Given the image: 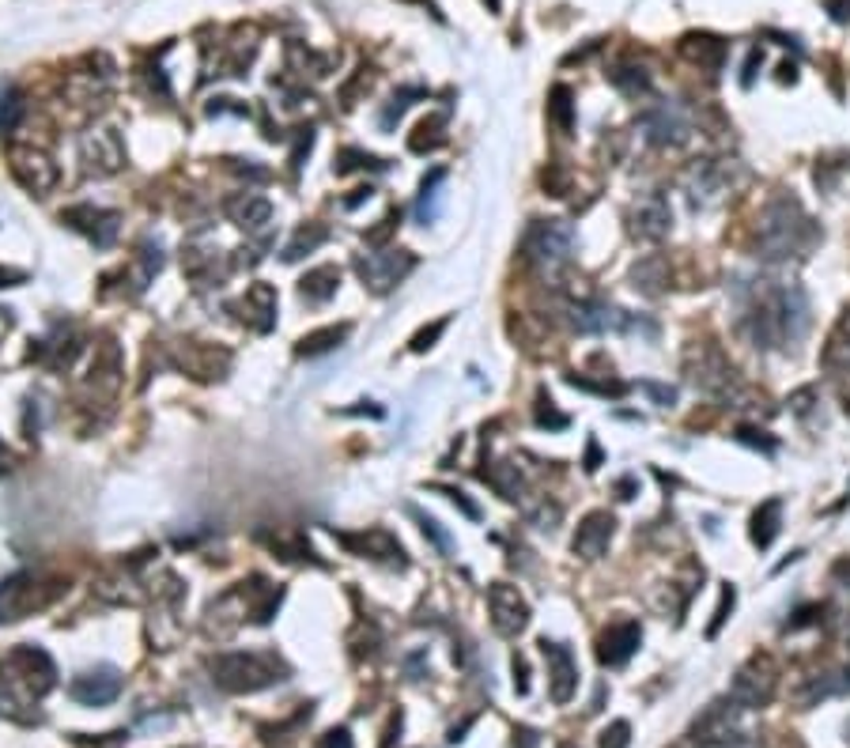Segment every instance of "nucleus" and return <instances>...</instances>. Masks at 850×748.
<instances>
[{"label":"nucleus","instance_id":"obj_23","mask_svg":"<svg viewBox=\"0 0 850 748\" xmlns=\"http://www.w3.org/2000/svg\"><path fill=\"white\" fill-rule=\"evenodd\" d=\"M38 601L42 598H38V586H31V578H12V582L0 586V620H19Z\"/></svg>","mask_w":850,"mask_h":748},{"label":"nucleus","instance_id":"obj_19","mask_svg":"<svg viewBox=\"0 0 850 748\" xmlns=\"http://www.w3.org/2000/svg\"><path fill=\"white\" fill-rule=\"evenodd\" d=\"M676 50H680V58L692 61L696 68H703V73H718L722 65H726V42H722L718 35H707V31H692L676 42Z\"/></svg>","mask_w":850,"mask_h":748},{"label":"nucleus","instance_id":"obj_9","mask_svg":"<svg viewBox=\"0 0 850 748\" xmlns=\"http://www.w3.org/2000/svg\"><path fill=\"white\" fill-rule=\"evenodd\" d=\"M628 231L639 243H661L665 235L673 231V208L661 193H646L643 201H635V208L628 212Z\"/></svg>","mask_w":850,"mask_h":748},{"label":"nucleus","instance_id":"obj_52","mask_svg":"<svg viewBox=\"0 0 850 748\" xmlns=\"http://www.w3.org/2000/svg\"><path fill=\"white\" fill-rule=\"evenodd\" d=\"M560 748H575V744H560Z\"/></svg>","mask_w":850,"mask_h":748},{"label":"nucleus","instance_id":"obj_41","mask_svg":"<svg viewBox=\"0 0 850 748\" xmlns=\"http://www.w3.org/2000/svg\"><path fill=\"white\" fill-rule=\"evenodd\" d=\"M643 389L650 393V397H654L658 405H673L676 401V389L673 386H661V382H643Z\"/></svg>","mask_w":850,"mask_h":748},{"label":"nucleus","instance_id":"obj_16","mask_svg":"<svg viewBox=\"0 0 850 748\" xmlns=\"http://www.w3.org/2000/svg\"><path fill=\"white\" fill-rule=\"evenodd\" d=\"M613 533H616V518L613 514H608V511H590L583 521H578V529H575V541H571L575 556L601 559L608 541H613Z\"/></svg>","mask_w":850,"mask_h":748},{"label":"nucleus","instance_id":"obj_39","mask_svg":"<svg viewBox=\"0 0 850 748\" xmlns=\"http://www.w3.org/2000/svg\"><path fill=\"white\" fill-rule=\"evenodd\" d=\"M737 443H748V446H760V450H775V439H763V431L756 428H737Z\"/></svg>","mask_w":850,"mask_h":748},{"label":"nucleus","instance_id":"obj_44","mask_svg":"<svg viewBox=\"0 0 850 748\" xmlns=\"http://www.w3.org/2000/svg\"><path fill=\"white\" fill-rule=\"evenodd\" d=\"M318 748H352L348 729H333V733H325V741H321Z\"/></svg>","mask_w":850,"mask_h":748},{"label":"nucleus","instance_id":"obj_25","mask_svg":"<svg viewBox=\"0 0 850 748\" xmlns=\"http://www.w3.org/2000/svg\"><path fill=\"white\" fill-rule=\"evenodd\" d=\"M336 288H340V273L333 269V265H321V269L303 276L299 291H303L306 303H325V299H333V295H336Z\"/></svg>","mask_w":850,"mask_h":748},{"label":"nucleus","instance_id":"obj_38","mask_svg":"<svg viewBox=\"0 0 850 748\" xmlns=\"http://www.w3.org/2000/svg\"><path fill=\"white\" fill-rule=\"evenodd\" d=\"M443 329H446V318H443V321H435L431 329H420V333L413 336V351H428V348L438 341V336H443Z\"/></svg>","mask_w":850,"mask_h":748},{"label":"nucleus","instance_id":"obj_43","mask_svg":"<svg viewBox=\"0 0 850 748\" xmlns=\"http://www.w3.org/2000/svg\"><path fill=\"white\" fill-rule=\"evenodd\" d=\"M514 688H518V696H526V691H529V669H526V658H518V654H514Z\"/></svg>","mask_w":850,"mask_h":748},{"label":"nucleus","instance_id":"obj_47","mask_svg":"<svg viewBox=\"0 0 850 748\" xmlns=\"http://www.w3.org/2000/svg\"><path fill=\"white\" fill-rule=\"evenodd\" d=\"M756 65H763V50H753V53H748L745 73H741V83H745V88H748V83H753V76H756Z\"/></svg>","mask_w":850,"mask_h":748},{"label":"nucleus","instance_id":"obj_17","mask_svg":"<svg viewBox=\"0 0 850 748\" xmlns=\"http://www.w3.org/2000/svg\"><path fill=\"white\" fill-rule=\"evenodd\" d=\"M12 174H16L31 193H46V189L57 186V163L46 151H35V148L12 151Z\"/></svg>","mask_w":850,"mask_h":748},{"label":"nucleus","instance_id":"obj_37","mask_svg":"<svg viewBox=\"0 0 850 748\" xmlns=\"http://www.w3.org/2000/svg\"><path fill=\"white\" fill-rule=\"evenodd\" d=\"M816 616H824V605H805V609H798V613H793V620L786 624V631L809 628V624H816Z\"/></svg>","mask_w":850,"mask_h":748},{"label":"nucleus","instance_id":"obj_24","mask_svg":"<svg viewBox=\"0 0 850 748\" xmlns=\"http://www.w3.org/2000/svg\"><path fill=\"white\" fill-rule=\"evenodd\" d=\"M778 526H783V499H768L753 511V526H748V537L756 548H771L778 537Z\"/></svg>","mask_w":850,"mask_h":748},{"label":"nucleus","instance_id":"obj_48","mask_svg":"<svg viewBox=\"0 0 850 748\" xmlns=\"http://www.w3.org/2000/svg\"><path fill=\"white\" fill-rule=\"evenodd\" d=\"M601 465V446H598V439H590V446H586V473H593Z\"/></svg>","mask_w":850,"mask_h":748},{"label":"nucleus","instance_id":"obj_40","mask_svg":"<svg viewBox=\"0 0 850 748\" xmlns=\"http://www.w3.org/2000/svg\"><path fill=\"white\" fill-rule=\"evenodd\" d=\"M537 423H541V428H567V416H560L556 413V408H552V401H548V408H545V401H541V408H537Z\"/></svg>","mask_w":850,"mask_h":748},{"label":"nucleus","instance_id":"obj_3","mask_svg":"<svg viewBox=\"0 0 850 748\" xmlns=\"http://www.w3.org/2000/svg\"><path fill=\"white\" fill-rule=\"evenodd\" d=\"M288 673L273 654H220L212 661V681L227 691H258L283 681Z\"/></svg>","mask_w":850,"mask_h":748},{"label":"nucleus","instance_id":"obj_5","mask_svg":"<svg viewBox=\"0 0 850 748\" xmlns=\"http://www.w3.org/2000/svg\"><path fill=\"white\" fill-rule=\"evenodd\" d=\"M778 691V666L771 654H753L745 661L741 669L733 673V684H730V699L737 703L741 711H760L768 707Z\"/></svg>","mask_w":850,"mask_h":748},{"label":"nucleus","instance_id":"obj_2","mask_svg":"<svg viewBox=\"0 0 850 748\" xmlns=\"http://www.w3.org/2000/svg\"><path fill=\"white\" fill-rule=\"evenodd\" d=\"M816 243H820V227L813 223L809 212L801 208L798 197H790V193H775L756 216L753 250L760 261L805 258Z\"/></svg>","mask_w":850,"mask_h":748},{"label":"nucleus","instance_id":"obj_7","mask_svg":"<svg viewBox=\"0 0 850 748\" xmlns=\"http://www.w3.org/2000/svg\"><path fill=\"white\" fill-rule=\"evenodd\" d=\"M737 718H741V707H737L733 699L711 703V707H707L696 722H692V741H696L699 748H726V744H733L737 733H741Z\"/></svg>","mask_w":850,"mask_h":748},{"label":"nucleus","instance_id":"obj_36","mask_svg":"<svg viewBox=\"0 0 850 748\" xmlns=\"http://www.w3.org/2000/svg\"><path fill=\"white\" fill-rule=\"evenodd\" d=\"M628 744H631V726L623 718L601 733V748H628Z\"/></svg>","mask_w":850,"mask_h":748},{"label":"nucleus","instance_id":"obj_1","mask_svg":"<svg viewBox=\"0 0 850 748\" xmlns=\"http://www.w3.org/2000/svg\"><path fill=\"white\" fill-rule=\"evenodd\" d=\"M737 329L753 348H790L809 333V299L798 284L745 280L737 288Z\"/></svg>","mask_w":850,"mask_h":748},{"label":"nucleus","instance_id":"obj_35","mask_svg":"<svg viewBox=\"0 0 850 748\" xmlns=\"http://www.w3.org/2000/svg\"><path fill=\"white\" fill-rule=\"evenodd\" d=\"M321 238H325V231L321 227H314V231H299V235H295V243L288 246V250H283V261H299L303 258V253H310V250H314L318 243H321Z\"/></svg>","mask_w":850,"mask_h":748},{"label":"nucleus","instance_id":"obj_28","mask_svg":"<svg viewBox=\"0 0 850 748\" xmlns=\"http://www.w3.org/2000/svg\"><path fill=\"white\" fill-rule=\"evenodd\" d=\"M231 216L238 227H246V231H258L261 223H268V216H273V204L265 201V197H246V201H238L231 208Z\"/></svg>","mask_w":850,"mask_h":748},{"label":"nucleus","instance_id":"obj_21","mask_svg":"<svg viewBox=\"0 0 850 748\" xmlns=\"http://www.w3.org/2000/svg\"><path fill=\"white\" fill-rule=\"evenodd\" d=\"M631 288L650 295V299H658L669 288V261L661 258V253H646L643 261L631 265Z\"/></svg>","mask_w":850,"mask_h":748},{"label":"nucleus","instance_id":"obj_6","mask_svg":"<svg viewBox=\"0 0 850 748\" xmlns=\"http://www.w3.org/2000/svg\"><path fill=\"white\" fill-rule=\"evenodd\" d=\"M522 250H526V258L537 265V269H560L575 250V231H571L567 220H537L526 231Z\"/></svg>","mask_w":850,"mask_h":748},{"label":"nucleus","instance_id":"obj_50","mask_svg":"<svg viewBox=\"0 0 850 748\" xmlns=\"http://www.w3.org/2000/svg\"><path fill=\"white\" fill-rule=\"evenodd\" d=\"M488 4H491V12H499V0H488Z\"/></svg>","mask_w":850,"mask_h":748},{"label":"nucleus","instance_id":"obj_14","mask_svg":"<svg viewBox=\"0 0 850 748\" xmlns=\"http://www.w3.org/2000/svg\"><path fill=\"white\" fill-rule=\"evenodd\" d=\"M541 651L548 658V696H552V703H571L575 688H578L575 654L560 643H548V639H541Z\"/></svg>","mask_w":850,"mask_h":748},{"label":"nucleus","instance_id":"obj_15","mask_svg":"<svg viewBox=\"0 0 850 748\" xmlns=\"http://www.w3.org/2000/svg\"><path fill=\"white\" fill-rule=\"evenodd\" d=\"M639 643H643V628H639V620H620V624H608L601 631V639H598V658H601V666H623L635 651H639Z\"/></svg>","mask_w":850,"mask_h":748},{"label":"nucleus","instance_id":"obj_29","mask_svg":"<svg viewBox=\"0 0 850 748\" xmlns=\"http://www.w3.org/2000/svg\"><path fill=\"white\" fill-rule=\"evenodd\" d=\"M548 118H552V125H556L560 133H571L575 129V103H571V91L563 88H552V95H548Z\"/></svg>","mask_w":850,"mask_h":748},{"label":"nucleus","instance_id":"obj_8","mask_svg":"<svg viewBox=\"0 0 850 748\" xmlns=\"http://www.w3.org/2000/svg\"><path fill=\"white\" fill-rule=\"evenodd\" d=\"M488 613L503 639H514V635H522L529 624V605L518 594V586H510V582H495L488 590Z\"/></svg>","mask_w":850,"mask_h":748},{"label":"nucleus","instance_id":"obj_10","mask_svg":"<svg viewBox=\"0 0 850 748\" xmlns=\"http://www.w3.org/2000/svg\"><path fill=\"white\" fill-rule=\"evenodd\" d=\"M730 171H733V163H718V159H696L684 171V189H688L692 208H703V204L718 201L730 186Z\"/></svg>","mask_w":850,"mask_h":748},{"label":"nucleus","instance_id":"obj_12","mask_svg":"<svg viewBox=\"0 0 850 748\" xmlns=\"http://www.w3.org/2000/svg\"><path fill=\"white\" fill-rule=\"evenodd\" d=\"M639 125H643L646 144H654V148H676V144H684V140H688V121H684V114H680L673 103L646 106Z\"/></svg>","mask_w":850,"mask_h":748},{"label":"nucleus","instance_id":"obj_22","mask_svg":"<svg viewBox=\"0 0 850 748\" xmlns=\"http://www.w3.org/2000/svg\"><path fill=\"white\" fill-rule=\"evenodd\" d=\"M850 688V676L846 673H816V676H805L793 691V699H798V707H816L820 699H831L839 696V691Z\"/></svg>","mask_w":850,"mask_h":748},{"label":"nucleus","instance_id":"obj_46","mask_svg":"<svg viewBox=\"0 0 850 748\" xmlns=\"http://www.w3.org/2000/svg\"><path fill=\"white\" fill-rule=\"evenodd\" d=\"M824 8L831 12V19H835V23H850V0H828Z\"/></svg>","mask_w":850,"mask_h":748},{"label":"nucleus","instance_id":"obj_42","mask_svg":"<svg viewBox=\"0 0 850 748\" xmlns=\"http://www.w3.org/2000/svg\"><path fill=\"white\" fill-rule=\"evenodd\" d=\"M813 397H816V389H813V386H805V389H798V393L790 397V408H793L798 416H805V413H809V405H813Z\"/></svg>","mask_w":850,"mask_h":748},{"label":"nucleus","instance_id":"obj_26","mask_svg":"<svg viewBox=\"0 0 850 748\" xmlns=\"http://www.w3.org/2000/svg\"><path fill=\"white\" fill-rule=\"evenodd\" d=\"M73 212L88 220V223H80V227L88 231L98 246L113 243V235H118V216H113V212H98V208H73Z\"/></svg>","mask_w":850,"mask_h":748},{"label":"nucleus","instance_id":"obj_11","mask_svg":"<svg viewBox=\"0 0 850 748\" xmlns=\"http://www.w3.org/2000/svg\"><path fill=\"white\" fill-rule=\"evenodd\" d=\"M80 163H83V171L98 174V178L121 171L125 148H121L118 133H113V129H91L88 136L80 140Z\"/></svg>","mask_w":850,"mask_h":748},{"label":"nucleus","instance_id":"obj_32","mask_svg":"<svg viewBox=\"0 0 850 748\" xmlns=\"http://www.w3.org/2000/svg\"><path fill=\"white\" fill-rule=\"evenodd\" d=\"M733 605H737V590L726 582V586H722V594H718V605H715L711 624H707V639H718V631H722V624H726V620H730Z\"/></svg>","mask_w":850,"mask_h":748},{"label":"nucleus","instance_id":"obj_45","mask_svg":"<svg viewBox=\"0 0 850 748\" xmlns=\"http://www.w3.org/2000/svg\"><path fill=\"white\" fill-rule=\"evenodd\" d=\"M420 518V526H423V533H431V537L438 541V548H450V537L443 529H438V521H431V518H423V514H416Z\"/></svg>","mask_w":850,"mask_h":748},{"label":"nucleus","instance_id":"obj_27","mask_svg":"<svg viewBox=\"0 0 850 748\" xmlns=\"http://www.w3.org/2000/svg\"><path fill=\"white\" fill-rule=\"evenodd\" d=\"M608 80H613L616 88L623 95H631V98H646L650 95V76H646L643 65H616L613 73H608Z\"/></svg>","mask_w":850,"mask_h":748},{"label":"nucleus","instance_id":"obj_33","mask_svg":"<svg viewBox=\"0 0 850 748\" xmlns=\"http://www.w3.org/2000/svg\"><path fill=\"white\" fill-rule=\"evenodd\" d=\"M443 118H428V121H423L420 125V129H416V136H413V151H435L438 144H443Z\"/></svg>","mask_w":850,"mask_h":748},{"label":"nucleus","instance_id":"obj_34","mask_svg":"<svg viewBox=\"0 0 850 748\" xmlns=\"http://www.w3.org/2000/svg\"><path fill=\"white\" fill-rule=\"evenodd\" d=\"M19 118H23V98L16 91H4L0 95V129L12 133L19 125Z\"/></svg>","mask_w":850,"mask_h":748},{"label":"nucleus","instance_id":"obj_49","mask_svg":"<svg viewBox=\"0 0 850 748\" xmlns=\"http://www.w3.org/2000/svg\"><path fill=\"white\" fill-rule=\"evenodd\" d=\"M831 574L839 578L843 586H850V559H839V563H835V567H831Z\"/></svg>","mask_w":850,"mask_h":748},{"label":"nucleus","instance_id":"obj_13","mask_svg":"<svg viewBox=\"0 0 850 748\" xmlns=\"http://www.w3.org/2000/svg\"><path fill=\"white\" fill-rule=\"evenodd\" d=\"M413 253H405V250H390V253H371V258H363L359 261V276H363V284H371V291L378 295H386L393 291L401 280L413 273Z\"/></svg>","mask_w":850,"mask_h":748},{"label":"nucleus","instance_id":"obj_20","mask_svg":"<svg viewBox=\"0 0 850 748\" xmlns=\"http://www.w3.org/2000/svg\"><path fill=\"white\" fill-rule=\"evenodd\" d=\"M820 366L828 374H850V310H843L839 321L831 326L824 348H820Z\"/></svg>","mask_w":850,"mask_h":748},{"label":"nucleus","instance_id":"obj_4","mask_svg":"<svg viewBox=\"0 0 850 748\" xmlns=\"http://www.w3.org/2000/svg\"><path fill=\"white\" fill-rule=\"evenodd\" d=\"M684 378L696 389L722 397V393H730L737 386V366L715 341H696L684 351Z\"/></svg>","mask_w":850,"mask_h":748},{"label":"nucleus","instance_id":"obj_31","mask_svg":"<svg viewBox=\"0 0 850 748\" xmlns=\"http://www.w3.org/2000/svg\"><path fill=\"white\" fill-rule=\"evenodd\" d=\"M344 336H348V326H333V329L310 333V336H303V341H299V351H303V356H318V351L336 348L340 341H344Z\"/></svg>","mask_w":850,"mask_h":748},{"label":"nucleus","instance_id":"obj_30","mask_svg":"<svg viewBox=\"0 0 850 748\" xmlns=\"http://www.w3.org/2000/svg\"><path fill=\"white\" fill-rule=\"evenodd\" d=\"M484 480H491V488L499 491L503 499H518L522 496V476H518V469L510 461H499L491 473H484Z\"/></svg>","mask_w":850,"mask_h":748},{"label":"nucleus","instance_id":"obj_51","mask_svg":"<svg viewBox=\"0 0 850 748\" xmlns=\"http://www.w3.org/2000/svg\"><path fill=\"white\" fill-rule=\"evenodd\" d=\"M843 405H846V413H850V393H846V401H843Z\"/></svg>","mask_w":850,"mask_h":748},{"label":"nucleus","instance_id":"obj_18","mask_svg":"<svg viewBox=\"0 0 850 748\" xmlns=\"http://www.w3.org/2000/svg\"><path fill=\"white\" fill-rule=\"evenodd\" d=\"M68 691H73V699L83 703V707H106V703L118 699L121 676H118V669H91V673L76 676Z\"/></svg>","mask_w":850,"mask_h":748}]
</instances>
